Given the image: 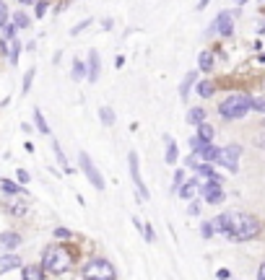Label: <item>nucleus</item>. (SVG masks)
Wrapping results in <instances>:
<instances>
[{"label":"nucleus","mask_w":265,"mask_h":280,"mask_svg":"<svg viewBox=\"0 0 265 280\" xmlns=\"http://www.w3.org/2000/svg\"><path fill=\"white\" fill-rule=\"evenodd\" d=\"M16 267H24V260L16 254V252H5L0 254V273H8V270H16Z\"/></svg>","instance_id":"5701e85b"},{"label":"nucleus","mask_w":265,"mask_h":280,"mask_svg":"<svg viewBox=\"0 0 265 280\" xmlns=\"http://www.w3.org/2000/svg\"><path fill=\"white\" fill-rule=\"evenodd\" d=\"M91 23H94V18H84V21H78L76 26H71V37H78V34H81V31H86V29L91 26Z\"/></svg>","instance_id":"58836bf2"},{"label":"nucleus","mask_w":265,"mask_h":280,"mask_svg":"<svg viewBox=\"0 0 265 280\" xmlns=\"http://www.w3.org/2000/svg\"><path fill=\"white\" fill-rule=\"evenodd\" d=\"M8 50H10V42L0 37V57H8Z\"/></svg>","instance_id":"a18cd8bd"},{"label":"nucleus","mask_w":265,"mask_h":280,"mask_svg":"<svg viewBox=\"0 0 265 280\" xmlns=\"http://www.w3.org/2000/svg\"><path fill=\"white\" fill-rule=\"evenodd\" d=\"M177 197L179 203H192V200H200V179L195 177H187L185 182H182V187L177 190Z\"/></svg>","instance_id":"9d476101"},{"label":"nucleus","mask_w":265,"mask_h":280,"mask_svg":"<svg viewBox=\"0 0 265 280\" xmlns=\"http://www.w3.org/2000/svg\"><path fill=\"white\" fill-rule=\"evenodd\" d=\"M263 34H265V21L258 23V37H263Z\"/></svg>","instance_id":"5fc2aeb1"},{"label":"nucleus","mask_w":265,"mask_h":280,"mask_svg":"<svg viewBox=\"0 0 265 280\" xmlns=\"http://www.w3.org/2000/svg\"><path fill=\"white\" fill-rule=\"evenodd\" d=\"M185 179H187V169H185V166H177L175 174H172V187H169V192L177 195V190L182 187V182H185Z\"/></svg>","instance_id":"c756f323"},{"label":"nucleus","mask_w":265,"mask_h":280,"mask_svg":"<svg viewBox=\"0 0 265 280\" xmlns=\"http://www.w3.org/2000/svg\"><path fill=\"white\" fill-rule=\"evenodd\" d=\"M21 50H24V44H21V39H10V50H8V63H10V65H18Z\"/></svg>","instance_id":"7c9ffc66"},{"label":"nucleus","mask_w":265,"mask_h":280,"mask_svg":"<svg viewBox=\"0 0 265 280\" xmlns=\"http://www.w3.org/2000/svg\"><path fill=\"white\" fill-rule=\"evenodd\" d=\"M78 169H81V174L88 179V184L94 187L96 192H104V190H107L104 174L99 171V166L94 163V158L88 156V150H78Z\"/></svg>","instance_id":"423d86ee"},{"label":"nucleus","mask_w":265,"mask_h":280,"mask_svg":"<svg viewBox=\"0 0 265 280\" xmlns=\"http://www.w3.org/2000/svg\"><path fill=\"white\" fill-rule=\"evenodd\" d=\"M252 112V93L250 91H232L224 99L216 101V114L221 117L226 125L239 122Z\"/></svg>","instance_id":"f03ea898"},{"label":"nucleus","mask_w":265,"mask_h":280,"mask_svg":"<svg viewBox=\"0 0 265 280\" xmlns=\"http://www.w3.org/2000/svg\"><path fill=\"white\" fill-rule=\"evenodd\" d=\"M21 244H24V236L18 231H0V249L3 252H16Z\"/></svg>","instance_id":"dca6fc26"},{"label":"nucleus","mask_w":265,"mask_h":280,"mask_svg":"<svg viewBox=\"0 0 265 280\" xmlns=\"http://www.w3.org/2000/svg\"><path fill=\"white\" fill-rule=\"evenodd\" d=\"M255 60H258L260 65H265V52H258V57H255Z\"/></svg>","instance_id":"bf43d9fd"},{"label":"nucleus","mask_w":265,"mask_h":280,"mask_svg":"<svg viewBox=\"0 0 265 280\" xmlns=\"http://www.w3.org/2000/svg\"><path fill=\"white\" fill-rule=\"evenodd\" d=\"M187 215H190V218H200V215H203V203H200V200L187 203Z\"/></svg>","instance_id":"4c0bfd02"},{"label":"nucleus","mask_w":265,"mask_h":280,"mask_svg":"<svg viewBox=\"0 0 265 280\" xmlns=\"http://www.w3.org/2000/svg\"><path fill=\"white\" fill-rule=\"evenodd\" d=\"M216 91H218V83H216L213 78H200L198 83H195V93H198V99H203V101L213 99Z\"/></svg>","instance_id":"a211bd4d"},{"label":"nucleus","mask_w":265,"mask_h":280,"mask_svg":"<svg viewBox=\"0 0 265 280\" xmlns=\"http://www.w3.org/2000/svg\"><path fill=\"white\" fill-rule=\"evenodd\" d=\"M161 143H164V163H169V166H177V163H179V145H177V140L172 138L169 133H164Z\"/></svg>","instance_id":"4468645a"},{"label":"nucleus","mask_w":265,"mask_h":280,"mask_svg":"<svg viewBox=\"0 0 265 280\" xmlns=\"http://www.w3.org/2000/svg\"><path fill=\"white\" fill-rule=\"evenodd\" d=\"M128 171H130V179H133V187H135V195L141 197V203H148L151 200V192L141 177V158H138L135 150H128Z\"/></svg>","instance_id":"1a4fd4ad"},{"label":"nucleus","mask_w":265,"mask_h":280,"mask_svg":"<svg viewBox=\"0 0 265 280\" xmlns=\"http://www.w3.org/2000/svg\"><path fill=\"white\" fill-rule=\"evenodd\" d=\"M195 70H198L200 75H211L213 70H216V55L213 50H203L198 55V65H195Z\"/></svg>","instance_id":"f3484780"},{"label":"nucleus","mask_w":265,"mask_h":280,"mask_svg":"<svg viewBox=\"0 0 265 280\" xmlns=\"http://www.w3.org/2000/svg\"><path fill=\"white\" fill-rule=\"evenodd\" d=\"M34 75H37V68H29L26 70V73H24V80H21V91H24V93H29L31 91V83H34Z\"/></svg>","instance_id":"f704fd0d"},{"label":"nucleus","mask_w":265,"mask_h":280,"mask_svg":"<svg viewBox=\"0 0 265 280\" xmlns=\"http://www.w3.org/2000/svg\"><path fill=\"white\" fill-rule=\"evenodd\" d=\"M195 135H198L203 143H216V127H213L211 122L198 125V127H195Z\"/></svg>","instance_id":"bb28decb"},{"label":"nucleus","mask_w":265,"mask_h":280,"mask_svg":"<svg viewBox=\"0 0 265 280\" xmlns=\"http://www.w3.org/2000/svg\"><path fill=\"white\" fill-rule=\"evenodd\" d=\"M258 3H260V5H265V0H258Z\"/></svg>","instance_id":"680f3d73"},{"label":"nucleus","mask_w":265,"mask_h":280,"mask_svg":"<svg viewBox=\"0 0 265 280\" xmlns=\"http://www.w3.org/2000/svg\"><path fill=\"white\" fill-rule=\"evenodd\" d=\"M26 50H29V52H34V50H37V39H31V42L26 44Z\"/></svg>","instance_id":"6e6d98bb"},{"label":"nucleus","mask_w":265,"mask_h":280,"mask_svg":"<svg viewBox=\"0 0 265 280\" xmlns=\"http://www.w3.org/2000/svg\"><path fill=\"white\" fill-rule=\"evenodd\" d=\"M68 244L71 241H52V244H47V247L42 249L39 262H42V267H44V273L47 275H65V273H71L76 267V254L71 252Z\"/></svg>","instance_id":"f257e3e1"},{"label":"nucleus","mask_w":265,"mask_h":280,"mask_svg":"<svg viewBox=\"0 0 265 280\" xmlns=\"http://www.w3.org/2000/svg\"><path fill=\"white\" fill-rule=\"evenodd\" d=\"M260 130H265V117H263V120H260Z\"/></svg>","instance_id":"052dcab7"},{"label":"nucleus","mask_w":265,"mask_h":280,"mask_svg":"<svg viewBox=\"0 0 265 280\" xmlns=\"http://www.w3.org/2000/svg\"><path fill=\"white\" fill-rule=\"evenodd\" d=\"M10 23L18 29V31H24L31 26V16L26 13V10H16V13H10Z\"/></svg>","instance_id":"c85d7f7f"},{"label":"nucleus","mask_w":265,"mask_h":280,"mask_svg":"<svg viewBox=\"0 0 265 280\" xmlns=\"http://www.w3.org/2000/svg\"><path fill=\"white\" fill-rule=\"evenodd\" d=\"M237 16H239V8H234V10H218L216 18L208 23V29H205L203 37L211 39L216 34V37H221V39H232L234 37V21H237Z\"/></svg>","instance_id":"39448f33"},{"label":"nucleus","mask_w":265,"mask_h":280,"mask_svg":"<svg viewBox=\"0 0 265 280\" xmlns=\"http://www.w3.org/2000/svg\"><path fill=\"white\" fill-rule=\"evenodd\" d=\"M211 5V0H198V3H195V10H205Z\"/></svg>","instance_id":"09e8293b"},{"label":"nucleus","mask_w":265,"mask_h":280,"mask_svg":"<svg viewBox=\"0 0 265 280\" xmlns=\"http://www.w3.org/2000/svg\"><path fill=\"white\" fill-rule=\"evenodd\" d=\"M260 236H263V220L255 213H247V210H234V228L226 241L247 244V241H255Z\"/></svg>","instance_id":"7ed1b4c3"},{"label":"nucleus","mask_w":265,"mask_h":280,"mask_svg":"<svg viewBox=\"0 0 265 280\" xmlns=\"http://www.w3.org/2000/svg\"><path fill=\"white\" fill-rule=\"evenodd\" d=\"M213 220V228H216V236H221V239H229V233H232L234 228V210H221Z\"/></svg>","instance_id":"9b49d317"},{"label":"nucleus","mask_w":265,"mask_h":280,"mask_svg":"<svg viewBox=\"0 0 265 280\" xmlns=\"http://www.w3.org/2000/svg\"><path fill=\"white\" fill-rule=\"evenodd\" d=\"M143 239H146V244H154L156 241V231H154L151 223H143Z\"/></svg>","instance_id":"79ce46f5"},{"label":"nucleus","mask_w":265,"mask_h":280,"mask_svg":"<svg viewBox=\"0 0 265 280\" xmlns=\"http://www.w3.org/2000/svg\"><path fill=\"white\" fill-rule=\"evenodd\" d=\"M0 37H3V39H18V29L13 26V23H5V29L3 31H0Z\"/></svg>","instance_id":"ea45409f"},{"label":"nucleus","mask_w":265,"mask_h":280,"mask_svg":"<svg viewBox=\"0 0 265 280\" xmlns=\"http://www.w3.org/2000/svg\"><path fill=\"white\" fill-rule=\"evenodd\" d=\"M130 223L135 226V231H138V233H143V223H146V220H141L138 215H133V218H130Z\"/></svg>","instance_id":"de8ad7c7"},{"label":"nucleus","mask_w":265,"mask_h":280,"mask_svg":"<svg viewBox=\"0 0 265 280\" xmlns=\"http://www.w3.org/2000/svg\"><path fill=\"white\" fill-rule=\"evenodd\" d=\"M52 236H55V241H73L76 239V231L65 228V226H55L52 228Z\"/></svg>","instance_id":"2f4dec72"},{"label":"nucleus","mask_w":265,"mask_h":280,"mask_svg":"<svg viewBox=\"0 0 265 280\" xmlns=\"http://www.w3.org/2000/svg\"><path fill=\"white\" fill-rule=\"evenodd\" d=\"M3 210L10 218H24L29 213V203H26V197H10V200L3 203Z\"/></svg>","instance_id":"2eb2a0df"},{"label":"nucleus","mask_w":265,"mask_h":280,"mask_svg":"<svg viewBox=\"0 0 265 280\" xmlns=\"http://www.w3.org/2000/svg\"><path fill=\"white\" fill-rule=\"evenodd\" d=\"M34 127H37V133H39V135L52 138V130H50V125H47V120H44V114H42L39 107H34Z\"/></svg>","instance_id":"cd10ccee"},{"label":"nucleus","mask_w":265,"mask_h":280,"mask_svg":"<svg viewBox=\"0 0 265 280\" xmlns=\"http://www.w3.org/2000/svg\"><path fill=\"white\" fill-rule=\"evenodd\" d=\"M101 75V57H99V50H88V57H86V80L88 83H96Z\"/></svg>","instance_id":"ddd939ff"},{"label":"nucleus","mask_w":265,"mask_h":280,"mask_svg":"<svg viewBox=\"0 0 265 280\" xmlns=\"http://www.w3.org/2000/svg\"><path fill=\"white\" fill-rule=\"evenodd\" d=\"M242 153H245V145H242V143H226V145H221V150H218L216 166L229 171V174H239Z\"/></svg>","instance_id":"0eeeda50"},{"label":"nucleus","mask_w":265,"mask_h":280,"mask_svg":"<svg viewBox=\"0 0 265 280\" xmlns=\"http://www.w3.org/2000/svg\"><path fill=\"white\" fill-rule=\"evenodd\" d=\"M218 150H221V145L208 143V145H203V148L198 150V158H200L203 163H216V158H218Z\"/></svg>","instance_id":"a878e982"},{"label":"nucleus","mask_w":265,"mask_h":280,"mask_svg":"<svg viewBox=\"0 0 265 280\" xmlns=\"http://www.w3.org/2000/svg\"><path fill=\"white\" fill-rule=\"evenodd\" d=\"M16 179H18V184H24V187H26V184L31 182V174H29L26 169H16Z\"/></svg>","instance_id":"37998d69"},{"label":"nucleus","mask_w":265,"mask_h":280,"mask_svg":"<svg viewBox=\"0 0 265 280\" xmlns=\"http://www.w3.org/2000/svg\"><path fill=\"white\" fill-rule=\"evenodd\" d=\"M232 3H234L237 8H242V5H247V3H250V0H232Z\"/></svg>","instance_id":"13d9d810"},{"label":"nucleus","mask_w":265,"mask_h":280,"mask_svg":"<svg viewBox=\"0 0 265 280\" xmlns=\"http://www.w3.org/2000/svg\"><path fill=\"white\" fill-rule=\"evenodd\" d=\"M185 122H187L190 127H198V125H203V122H208V109H205L203 104H195V107L187 109Z\"/></svg>","instance_id":"6ab92c4d"},{"label":"nucleus","mask_w":265,"mask_h":280,"mask_svg":"<svg viewBox=\"0 0 265 280\" xmlns=\"http://www.w3.org/2000/svg\"><path fill=\"white\" fill-rule=\"evenodd\" d=\"M60 60H63V52L57 50V52H55V57H52V65H60Z\"/></svg>","instance_id":"603ef678"},{"label":"nucleus","mask_w":265,"mask_h":280,"mask_svg":"<svg viewBox=\"0 0 265 280\" xmlns=\"http://www.w3.org/2000/svg\"><path fill=\"white\" fill-rule=\"evenodd\" d=\"M252 112L265 117V93H252Z\"/></svg>","instance_id":"72a5a7b5"},{"label":"nucleus","mask_w":265,"mask_h":280,"mask_svg":"<svg viewBox=\"0 0 265 280\" xmlns=\"http://www.w3.org/2000/svg\"><path fill=\"white\" fill-rule=\"evenodd\" d=\"M112 26H114V21H112V18H104V21H101V29H104V31H109Z\"/></svg>","instance_id":"8fccbe9b"},{"label":"nucleus","mask_w":265,"mask_h":280,"mask_svg":"<svg viewBox=\"0 0 265 280\" xmlns=\"http://www.w3.org/2000/svg\"><path fill=\"white\" fill-rule=\"evenodd\" d=\"M198 231H200V236H203L205 241H211V239L216 236V228H213V220H200V226H198Z\"/></svg>","instance_id":"473e14b6"},{"label":"nucleus","mask_w":265,"mask_h":280,"mask_svg":"<svg viewBox=\"0 0 265 280\" xmlns=\"http://www.w3.org/2000/svg\"><path fill=\"white\" fill-rule=\"evenodd\" d=\"M252 145L260 148V150H265V130H260L258 135H252Z\"/></svg>","instance_id":"c03bdc74"},{"label":"nucleus","mask_w":265,"mask_h":280,"mask_svg":"<svg viewBox=\"0 0 265 280\" xmlns=\"http://www.w3.org/2000/svg\"><path fill=\"white\" fill-rule=\"evenodd\" d=\"M71 80H76V83L86 80V60H84V57H73V63H71Z\"/></svg>","instance_id":"393cba45"},{"label":"nucleus","mask_w":265,"mask_h":280,"mask_svg":"<svg viewBox=\"0 0 265 280\" xmlns=\"http://www.w3.org/2000/svg\"><path fill=\"white\" fill-rule=\"evenodd\" d=\"M81 280H117V267L107 257H91L81 267Z\"/></svg>","instance_id":"20e7f679"},{"label":"nucleus","mask_w":265,"mask_h":280,"mask_svg":"<svg viewBox=\"0 0 265 280\" xmlns=\"http://www.w3.org/2000/svg\"><path fill=\"white\" fill-rule=\"evenodd\" d=\"M258 280H265V262L258 267Z\"/></svg>","instance_id":"864d4df0"},{"label":"nucleus","mask_w":265,"mask_h":280,"mask_svg":"<svg viewBox=\"0 0 265 280\" xmlns=\"http://www.w3.org/2000/svg\"><path fill=\"white\" fill-rule=\"evenodd\" d=\"M216 278H218V280H232V273H229L226 267H218V270H216Z\"/></svg>","instance_id":"49530a36"},{"label":"nucleus","mask_w":265,"mask_h":280,"mask_svg":"<svg viewBox=\"0 0 265 280\" xmlns=\"http://www.w3.org/2000/svg\"><path fill=\"white\" fill-rule=\"evenodd\" d=\"M96 117L104 127H114V122H117V112H114L109 104H101V107L96 109Z\"/></svg>","instance_id":"b1692460"},{"label":"nucleus","mask_w":265,"mask_h":280,"mask_svg":"<svg viewBox=\"0 0 265 280\" xmlns=\"http://www.w3.org/2000/svg\"><path fill=\"white\" fill-rule=\"evenodd\" d=\"M200 80V73L198 70H187L185 75H182V80H179V88H177V93H179V101L185 104V101H190V93L195 91V83Z\"/></svg>","instance_id":"f8f14e48"},{"label":"nucleus","mask_w":265,"mask_h":280,"mask_svg":"<svg viewBox=\"0 0 265 280\" xmlns=\"http://www.w3.org/2000/svg\"><path fill=\"white\" fill-rule=\"evenodd\" d=\"M47 8H50V3H47V0H37V3H34V16H37V18H44V13H47Z\"/></svg>","instance_id":"a19ab883"},{"label":"nucleus","mask_w":265,"mask_h":280,"mask_svg":"<svg viewBox=\"0 0 265 280\" xmlns=\"http://www.w3.org/2000/svg\"><path fill=\"white\" fill-rule=\"evenodd\" d=\"M114 68H117V70H120V68H125V57H122V55L114 57Z\"/></svg>","instance_id":"3c124183"},{"label":"nucleus","mask_w":265,"mask_h":280,"mask_svg":"<svg viewBox=\"0 0 265 280\" xmlns=\"http://www.w3.org/2000/svg\"><path fill=\"white\" fill-rule=\"evenodd\" d=\"M0 192H3L5 197H29V192L24 190V184H18L13 179H0Z\"/></svg>","instance_id":"aec40b11"},{"label":"nucleus","mask_w":265,"mask_h":280,"mask_svg":"<svg viewBox=\"0 0 265 280\" xmlns=\"http://www.w3.org/2000/svg\"><path fill=\"white\" fill-rule=\"evenodd\" d=\"M16 3H18V5H34L37 0H16Z\"/></svg>","instance_id":"4d7b16f0"},{"label":"nucleus","mask_w":265,"mask_h":280,"mask_svg":"<svg viewBox=\"0 0 265 280\" xmlns=\"http://www.w3.org/2000/svg\"><path fill=\"white\" fill-rule=\"evenodd\" d=\"M226 179H203L200 182V203L203 205H211V208H218L226 203V187H224Z\"/></svg>","instance_id":"6e6552de"},{"label":"nucleus","mask_w":265,"mask_h":280,"mask_svg":"<svg viewBox=\"0 0 265 280\" xmlns=\"http://www.w3.org/2000/svg\"><path fill=\"white\" fill-rule=\"evenodd\" d=\"M21 280H47V273H44L42 262H29L21 267Z\"/></svg>","instance_id":"412c9836"},{"label":"nucleus","mask_w":265,"mask_h":280,"mask_svg":"<svg viewBox=\"0 0 265 280\" xmlns=\"http://www.w3.org/2000/svg\"><path fill=\"white\" fill-rule=\"evenodd\" d=\"M198 163H200L198 153H187L185 158H182V166H185L187 171H195V169H198Z\"/></svg>","instance_id":"e433bc0d"},{"label":"nucleus","mask_w":265,"mask_h":280,"mask_svg":"<svg viewBox=\"0 0 265 280\" xmlns=\"http://www.w3.org/2000/svg\"><path fill=\"white\" fill-rule=\"evenodd\" d=\"M5 23H10V8L5 0H0V31L5 29Z\"/></svg>","instance_id":"c9c22d12"},{"label":"nucleus","mask_w":265,"mask_h":280,"mask_svg":"<svg viewBox=\"0 0 265 280\" xmlns=\"http://www.w3.org/2000/svg\"><path fill=\"white\" fill-rule=\"evenodd\" d=\"M50 145H52V153H55V158H57V166H60L65 174H73V166L68 163V156H65V150H63V145H60V140L52 138Z\"/></svg>","instance_id":"4be33fe9"}]
</instances>
